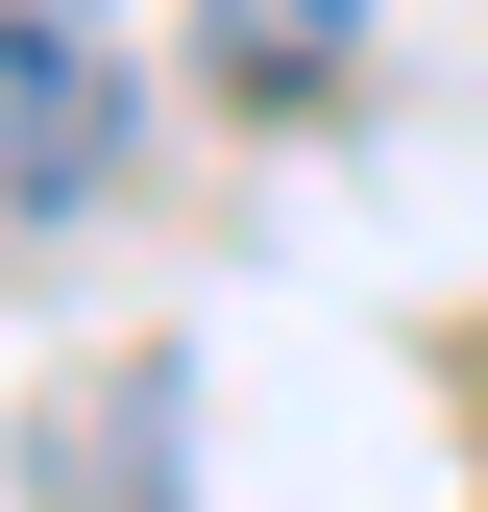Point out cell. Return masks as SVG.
I'll return each mask as SVG.
<instances>
[{
    "label": "cell",
    "instance_id": "cell-1",
    "mask_svg": "<svg viewBox=\"0 0 488 512\" xmlns=\"http://www.w3.org/2000/svg\"><path fill=\"white\" fill-rule=\"evenodd\" d=\"M0 171L25 196H98L122 171V74L74 49V0H0Z\"/></svg>",
    "mask_w": 488,
    "mask_h": 512
},
{
    "label": "cell",
    "instance_id": "cell-2",
    "mask_svg": "<svg viewBox=\"0 0 488 512\" xmlns=\"http://www.w3.org/2000/svg\"><path fill=\"white\" fill-rule=\"evenodd\" d=\"M196 25H220V74H244V98H318L366 0H196Z\"/></svg>",
    "mask_w": 488,
    "mask_h": 512
}]
</instances>
